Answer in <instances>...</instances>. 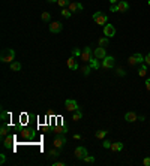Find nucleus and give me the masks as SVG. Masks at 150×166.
I'll use <instances>...</instances> for the list:
<instances>
[{"mask_svg": "<svg viewBox=\"0 0 150 166\" xmlns=\"http://www.w3.org/2000/svg\"><path fill=\"white\" fill-rule=\"evenodd\" d=\"M56 132H57V133H66V132H68V129H66V127H57V129H56Z\"/></svg>", "mask_w": 150, "mask_h": 166, "instance_id": "obj_34", "label": "nucleus"}, {"mask_svg": "<svg viewBox=\"0 0 150 166\" xmlns=\"http://www.w3.org/2000/svg\"><path fill=\"white\" fill-rule=\"evenodd\" d=\"M74 154H75V157H77V159H84L87 156V150L84 147H77V148H75V151H74Z\"/></svg>", "mask_w": 150, "mask_h": 166, "instance_id": "obj_10", "label": "nucleus"}, {"mask_svg": "<svg viewBox=\"0 0 150 166\" xmlns=\"http://www.w3.org/2000/svg\"><path fill=\"white\" fill-rule=\"evenodd\" d=\"M93 56L98 58V60H104L107 57V53H105V48L104 46H98V48L93 51Z\"/></svg>", "mask_w": 150, "mask_h": 166, "instance_id": "obj_6", "label": "nucleus"}, {"mask_svg": "<svg viewBox=\"0 0 150 166\" xmlns=\"http://www.w3.org/2000/svg\"><path fill=\"white\" fill-rule=\"evenodd\" d=\"M125 120H126L128 123H134V121H137V120H138V115H137L135 112L129 111V112L125 114Z\"/></svg>", "mask_w": 150, "mask_h": 166, "instance_id": "obj_13", "label": "nucleus"}, {"mask_svg": "<svg viewBox=\"0 0 150 166\" xmlns=\"http://www.w3.org/2000/svg\"><path fill=\"white\" fill-rule=\"evenodd\" d=\"M128 61H129V66H134V64H137V63H138V61H137V57H135V54H134V56H131Z\"/></svg>", "mask_w": 150, "mask_h": 166, "instance_id": "obj_28", "label": "nucleus"}, {"mask_svg": "<svg viewBox=\"0 0 150 166\" xmlns=\"http://www.w3.org/2000/svg\"><path fill=\"white\" fill-rule=\"evenodd\" d=\"M41 18H42L44 21H50V19H51V15H50V12H42Z\"/></svg>", "mask_w": 150, "mask_h": 166, "instance_id": "obj_27", "label": "nucleus"}, {"mask_svg": "<svg viewBox=\"0 0 150 166\" xmlns=\"http://www.w3.org/2000/svg\"><path fill=\"white\" fill-rule=\"evenodd\" d=\"M117 75H120V77H125V75H126V72H125V69L119 67V69H117Z\"/></svg>", "mask_w": 150, "mask_h": 166, "instance_id": "obj_32", "label": "nucleus"}, {"mask_svg": "<svg viewBox=\"0 0 150 166\" xmlns=\"http://www.w3.org/2000/svg\"><path fill=\"white\" fill-rule=\"evenodd\" d=\"M102 147H104V148H111V142L105 139V141L102 142Z\"/></svg>", "mask_w": 150, "mask_h": 166, "instance_id": "obj_31", "label": "nucleus"}, {"mask_svg": "<svg viewBox=\"0 0 150 166\" xmlns=\"http://www.w3.org/2000/svg\"><path fill=\"white\" fill-rule=\"evenodd\" d=\"M6 117H8V114H6V111H3V112H2V120H3V121H6Z\"/></svg>", "mask_w": 150, "mask_h": 166, "instance_id": "obj_41", "label": "nucleus"}, {"mask_svg": "<svg viewBox=\"0 0 150 166\" xmlns=\"http://www.w3.org/2000/svg\"><path fill=\"white\" fill-rule=\"evenodd\" d=\"M65 106H66V111H69V112H74V111L80 109V108H78V103L75 102L74 99H68V100L65 102Z\"/></svg>", "mask_w": 150, "mask_h": 166, "instance_id": "obj_5", "label": "nucleus"}, {"mask_svg": "<svg viewBox=\"0 0 150 166\" xmlns=\"http://www.w3.org/2000/svg\"><path fill=\"white\" fill-rule=\"evenodd\" d=\"M89 63H90L92 69H99V67H101V66H102L101 63H99V61H98V58H96V57H93V58H92V60H90Z\"/></svg>", "mask_w": 150, "mask_h": 166, "instance_id": "obj_20", "label": "nucleus"}, {"mask_svg": "<svg viewBox=\"0 0 150 166\" xmlns=\"http://www.w3.org/2000/svg\"><path fill=\"white\" fill-rule=\"evenodd\" d=\"M144 61H146V64H149V66H150V53L144 57Z\"/></svg>", "mask_w": 150, "mask_h": 166, "instance_id": "obj_39", "label": "nucleus"}, {"mask_svg": "<svg viewBox=\"0 0 150 166\" xmlns=\"http://www.w3.org/2000/svg\"><path fill=\"white\" fill-rule=\"evenodd\" d=\"M110 2H111V5H117V3H119L117 0H110Z\"/></svg>", "mask_w": 150, "mask_h": 166, "instance_id": "obj_43", "label": "nucleus"}, {"mask_svg": "<svg viewBox=\"0 0 150 166\" xmlns=\"http://www.w3.org/2000/svg\"><path fill=\"white\" fill-rule=\"evenodd\" d=\"M66 64H68V67L72 69V70H77V69H78V63H77V60H75V57H69L68 61H66Z\"/></svg>", "mask_w": 150, "mask_h": 166, "instance_id": "obj_14", "label": "nucleus"}, {"mask_svg": "<svg viewBox=\"0 0 150 166\" xmlns=\"http://www.w3.org/2000/svg\"><path fill=\"white\" fill-rule=\"evenodd\" d=\"M57 5L62 6V8H65V6L69 5V0H57Z\"/></svg>", "mask_w": 150, "mask_h": 166, "instance_id": "obj_29", "label": "nucleus"}, {"mask_svg": "<svg viewBox=\"0 0 150 166\" xmlns=\"http://www.w3.org/2000/svg\"><path fill=\"white\" fill-rule=\"evenodd\" d=\"M93 21L96 22V24H99V26H105V24H107V21H108V17H107L104 12L98 11V12H95V14H93Z\"/></svg>", "mask_w": 150, "mask_h": 166, "instance_id": "obj_1", "label": "nucleus"}, {"mask_svg": "<svg viewBox=\"0 0 150 166\" xmlns=\"http://www.w3.org/2000/svg\"><path fill=\"white\" fill-rule=\"evenodd\" d=\"M116 35V27L113 24H105L104 26V36L107 38H113Z\"/></svg>", "mask_w": 150, "mask_h": 166, "instance_id": "obj_7", "label": "nucleus"}, {"mask_svg": "<svg viewBox=\"0 0 150 166\" xmlns=\"http://www.w3.org/2000/svg\"><path fill=\"white\" fill-rule=\"evenodd\" d=\"M62 15H63L65 18H71V15H72V12H71L69 9H66V8H63V9H62Z\"/></svg>", "mask_w": 150, "mask_h": 166, "instance_id": "obj_25", "label": "nucleus"}, {"mask_svg": "<svg viewBox=\"0 0 150 166\" xmlns=\"http://www.w3.org/2000/svg\"><path fill=\"white\" fill-rule=\"evenodd\" d=\"M53 165H54V166H65L66 163H65V162H54Z\"/></svg>", "mask_w": 150, "mask_h": 166, "instance_id": "obj_40", "label": "nucleus"}, {"mask_svg": "<svg viewBox=\"0 0 150 166\" xmlns=\"http://www.w3.org/2000/svg\"><path fill=\"white\" fill-rule=\"evenodd\" d=\"M102 67H105V69H111V67H114V57H111V56H107L104 60H102Z\"/></svg>", "mask_w": 150, "mask_h": 166, "instance_id": "obj_8", "label": "nucleus"}, {"mask_svg": "<svg viewBox=\"0 0 150 166\" xmlns=\"http://www.w3.org/2000/svg\"><path fill=\"white\" fill-rule=\"evenodd\" d=\"M147 75V64L141 63V67L138 69V77H146Z\"/></svg>", "mask_w": 150, "mask_h": 166, "instance_id": "obj_18", "label": "nucleus"}, {"mask_svg": "<svg viewBox=\"0 0 150 166\" xmlns=\"http://www.w3.org/2000/svg\"><path fill=\"white\" fill-rule=\"evenodd\" d=\"M107 133H108L107 130H98V132L95 133V136H96L98 139H104V138L107 136Z\"/></svg>", "mask_w": 150, "mask_h": 166, "instance_id": "obj_22", "label": "nucleus"}, {"mask_svg": "<svg viewBox=\"0 0 150 166\" xmlns=\"http://www.w3.org/2000/svg\"><path fill=\"white\" fill-rule=\"evenodd\" d=\"M12 144H14V136H12V135H11V136H6L5 141H3V147H5V148H11Z\"/></svg>", "mask_w": 150, "mask_h": 166, "instance_id": "obj_16", "label": "nucleus"}, {"mask_svg": "<svg viewBox=\"0 0 150 166\" xmlns=\"http://www.w3.org/2000/svg\"><path fill=\"white\" fill-rule=\"evenodd\" d=\"M147 5H149V6H150V0H149V2H147Z\"/></svg>", "mask_w": 150, "mask_h": 166, "instance_id": "obj_45", "label": "nucleus"}, {"mask_svg": "<svg viewBox=\"0 0 150 166\" xmlns=\"http://www.w3.org/2000/svg\"><path fill=\"white\" fill-rule=\"evenodd\" d=\"M21 135H23L24 138H29V136H30V133H29L27 129H23V130H21Z\"/></svg>", "mask_w": 150, "mask_h": 166, "instance_id": "obj_33", "label": "nucleus"}, {"mask_svg": "<svg viewBox=\"0 0 150 166\" xmlns=\"http://www.w3.org/2000/svg\"><path fill=\"white\" fill-rule=\"evenodd\" d=\"M110 150L114 151V153L122 151V150H123V144H122V142H111V148H110Z\"/></svg>", "mask_w": 150, "mask_h": 166, "instance_id": "obj_15", "label": "nucleus"}, {"mask_svg": "<svg viewBox=\"0 0 150 166\" xmlns=\"http://www.w3.org/2000/svg\"><path fill=\"white\" fill-rule=\"evenodd\" d=\"M146 88H147V90L150 91V78H149V79L146 81Z\"/></svg>", "mask_w": 150, "mask_h": 166, "instance_id": "obj_42", "label": "nucleus"}, {"mask_svg": "<svg viewBox=\"0 0 150 166\" xmlns=\"http://www.w3.org/2000/svg\"><path fill=\"white\" fill-rule=\"evenodd\" d=\"M68 6H69V11H71V12H78V11L81 12L83 8H84V6H83L81 3H78V2H71Z\"/></svg>", "mask_w": 150, "mask_h": 166, "instance_id": "obj_11", "label": "nucleus"}, {"mask_svg": "<svg viewBox=\"0 0 150 166\" xmlns=\"http://www.w3.org/2000/svg\"><path fill=\"white\" fill-rule=\"evenodd\" d=\"M83 160H84L86 163H93V162H95V157H93V156H86Z\"/></svg>", "mask_w": 150, "mask_h": 166, "instance_id": "obj_30", "label": "nucleus"}, {"mask_svg": "<svg viewBox=\"0 0 150 166\" xmlns=\"http://www.w3.org/2000/svg\"><path fill=\"white\" fill-rule=\"evenodd\" d=\"M72 54H74V56H81V51H80L78 48H74V50H72Z\"/></svg>", "mask_w": 150, "mask_h": 166, "instance_id": "obj_36", "label": "nucleus"}, {"mask_svg": "<svg viewBox=\"0 0 150 166\" xmlns=\"http://www.w3.org/2000/svg\"><path fill=\"white\" fill-rule=\"evenodd\" d=\"M62 29H63V24L59 21H54L50 24V32L51 33H59V32H62Z\"/></svg>", "mask_w": 150, "mask_h": 166, "instance_id": "obj_9", "label": "nucleus"}, {"mask_svg": "<svg viewBox=\"0 0 150 166\" xmlns=\"http://www.w3.org/2000/svg\"><path fill=\"white\" fill-rule=\"evenodd\" d=\"M110 11H111V12H119L117 5H111V6H110Z\"/></svg>", "mask_w": 150, "mask_h": 166, "instance_id": "obj_38", "label": "nucleus"}, {"mask_svg": "<svg viewBox=\"0 0 150 166\" xmlns=\"http://www.w3.org/2000/svg\"><path fill=\"white\" fill-rule=\"evenodd\" d=\"M143 165H144V166H150V157H146V159L143 160Z\"/></svg>", "mask_w": 150, "mask_h": 166, "instance_id": "obj_37", "label": "nucleus"}, {"mask_svg": "<svg viewBox=\"0 0 150 166\" xmlns=\"http://www.w3.org/2000/svg\"><path fill=\"white\" fill-rule=\"evenodd\" d=\"M90 70H92V66H90V64H89V66H83V67H81V72H83L86 77L90 74Z\"/></svg>", "mask_w": 150, "mask_h": 166, "instance_id": "obj_23", "label": "nucleus"}, {"mask_svg": "<svg viewBox=\"0 0 150 166\" xmlns=\"http://www.w3.org/2000/svg\"><path fill=\"white\" fill-rule=\"evenodd\" d=\"M81 61H90L95 56H93V53H92V48H90V46H86V48L81 51Z\"/></svg>", "mask_w": 150, "mask_h": 166, "instance_id": "obj_3", "label": "nucleus"}, {"mask_svg": "<svg viewBox=\"0 0 150 166\" xmlns=\"http://www.w3.org/2000/svg\"><path fill=\"white\" fill-rule=\"evenodd\" d=\"M66 144V138L62 135V133H59L56 138H54V142H53V145L56 147V148H62L63 145Z\"/></svg>", "mask_w": 150, "mask_h": 166, "instance_id": "obj_4", "label": "nucleus"}, {"mask_svg": "<svg viewBox=\"0 0 150 166\" xmlns=\"http://www.w3.org/2000/svg\"><path fill=\"white\" fill-rule=\"evenodd\" d=\"M48 2H57V0H48Z\"/></svg>", "mask_w": 150, "mask_h": 166, "instance_id": "obj_44", "label": "nucleus"}, {"mask_svg": "<svg viewBox=\"0 0 150 166\" xmlns=\"http://www.w3.org/2000/svg\"><path fill=\"white\" fill-rule=\"evenodd\" d=\"M107 45H108V39L107 38H101V39H99V46H104V48H105Z\"/></svg>", "mask_w": 150, "mask_h": 166, "instance_id": "obj_26", "label": "nucleus"}, {"mask_svg": "<svg viewBox=\"0 0 150 166\" xmlns=\"http://www.w3.org/2000/svg\"><path fill=\"white\" fill-rule=\"evenodd\" d=\"M117 9H119V12H126V11L129 9V3L126 2V0H119Z\"/></svg>", "mask_w": 150, "mask_h": 166, "instance_id": "obj_12", "label": "nucleus"}, {"mask_svg": "<svg viewBox=\"0 0 150 166\" xmlns=\"http://www.w3.org/2000/svg\"><path fill=\"white\" fill-rule=\"evenodd\" d=\"M11 70H14V72H18V70H21V63H20V61H12V63H11Z\"/></svg>", "mask_w": 150, "mask_h": 166, "instance_id": "obj_21", "label": "nucleus"}, {"mask_svg": "<svg viewBox=\"0 0 150 166\" xmlns=\"http://www.w3.org/2000/svg\"><path fill=\"white\" fill-rule=\"evenodd\" d=\"M8 130H9V129H8V126H6V124H3V126H2V129H0V135H2V138H5V136L8 135Z\"/></svg>", "mask_w": 150, "mask_h": 166, "instance_id": "obj_24", "label": "nucleus"}, {"mask_svg": "<svg viewBox=\"0 0 150 166\" xmlns=\"http://www.w3.org/2000/svg\"><path fill=\"white\" fill-rule=\"evenodd\" d=\"M5 162H6V156L5 154H0V165H5Z\"/></svg>", "mask_w": 150, "mask_h": 166, "instance_id": "obj_35", "label": "nucleus"}, {"mask_svg": "<svg viewBox=\"0 0 150 166\" xmlns=\"http://www.w3.org/2000/svg\"><path fill=\"white\" fill-rule=\"evenodd\" d=\"M81 118H83V112H81V109L74 111V115H72V120H74V121H78V120H81Z\"/></svg>", "mask_w": 150, "mask_h": 166, "instance_id": "obj_17", "label": "nucleus"}, {"mask_svg": "<svg viewBox=\"0 0 150 166\" xmlns=\"http://www.w3.org/2000/svg\"><path fill=\"white\" fill-rule=\"evenodd\" d=\"M14 58H15V51L11 50V48L9 50H5L2 53V57H0V60H2L3 63H12Z\"/></svg>", "mask_w": 150, "mask_h": 166, "instance_id": "obj_2", "label": "nucleus"}, {"mask_svg": "<svg viewBox=\"0 0 150 166\" xmlns=\"http://www.w3.org/2000/svg\"><path fill=\"white\" fill-rule=\"evenodd\" d=\"M59 150H60V148H56V147H54L53 150H50V151H48V157H50V159L59 157Z\"/></svg>", "mask_w": 150, "mask_h": 166, "instance_id": "obj_19", "label": "nucleus"}]
</instances>
